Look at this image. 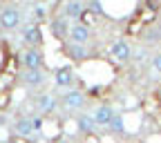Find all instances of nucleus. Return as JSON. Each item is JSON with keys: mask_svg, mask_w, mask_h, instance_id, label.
Instances as JSON below:
<instances>
[{"mask_svg": "<svg viewBox=\"0 0 161 143\" xmlns=\"http://www.w3.org/2000/svg\"><path fill=\"white\" fill-rule=\"evenodd\" d=\"M18 25H20V11L18 9L7 7V9L0 11V27L3 29H16Z\"/></svg>", "mask_w": 161, "mask_h": 143, "instance_id": "f257e3e1", "label": "nucleus"}, {"mask_svg": "<svg viewBox=\"0 0 161 143\" xmlns=\"http://www.w3.org/2000/svg\"><path fill=\"white\" fill-rule=\"evenodd\" d=\"M14 132H16L18 136H23V139H29V136L36 132V128H34V118H29V116H20V118H16Z\"/></svg>", "mask_w": 161, "mask_h": 143, "instance_id": "f03ea898", "label": "nucleus"}, {"mask_svg": "<svg viewBox=\"0 0 161 143\" xmlns=\"http://www.w3.org/2000/svg\"><path fill=\"white\" fill-rule=\"evenodd\" d=\"M114 110L110 107V105H98L96 110H94V114H92V118L96 121V125H105V128H110V123L114 121Z\"/></svg>", "mask_w": 161, "mask_h": 143, "instance_id": "7ed1b4c3", "label": "nucleus"}, {"mask_svg": "<svg viewBox=\"0 0 161 143\" xmlns=\"http://www.w3.org/2000/svg\"><path fill=\"white\" fill-rule=\"evenodd\" d=\"M110 54H112L116 60L125 63V60L132 56V47L125 43V40H114V43H112V47H110Z\"/></svg>", "mask_w": 161, "mask_h": 143, "instance_id": "20e7f679", "label": "nucleus"}, {"mask_svg": "<svg viewBox=\"0 0 161 143\" xmlns=\"http://www.w3.org/2000/svg\"><path fill=\"white\" fill-rule=\"evenodd\" d=\"M23 65L27 69H40V65H43V54H40L36 47H29L23 54Z\"/></svg>", "mask_w": 161, "mask_h": 143, "instance_id": "39448f33", "label": "nucleus"}, {"mask_svg": "<svg viewBox=\"0 0 161 143\" xmlns=\"http://www.w3.org/2000/svg\"><path fill=\"white\" fill-rule=\"evenodd\" d=\"M83 103H85V96L80 94L78 90H69V92H65V96H63V105H65L67 110H80V107H83Z\"/></svg>", "mask_w": 161, "mask_h": 143, "instance_id": "423d86ee", "label": "nucleus"}, {"mask_svg": "<svg viewBox=\"0 0 161 143\" xmlns=\"http://www.w3.org/2000/svg\"><path fill=\"white\" fill-rule=\"evenodd\" d=\"M87 38H90V27H85V25H74L72 29H69V40L74 45H85L87 43Z\"/></svg>", "mask_w": 161, "mask_h": 143, "instance_id": "0eeeda50", "label": "nucleus"}, {"mask_svg": "<svg viewBox=\"0 0 161 143\" xmlns=\"http://www.w3.org/2000/svg\"><path fill=\"white\" fill-rule=\"evenodd\" d=\"M36 105H38V110H40V112L52 114V112L58 107V101H56L52 94H40V96L36 98Z\"/></svg>", "mask_w": 161, "mask_h": 143, "instance_id": "6e6552de", "label": "nucleus"}, {"mask_svg": "<svg viewBox=\"0 0 161 143\" xmlns=\"http://www.w3.org/2000/svg\"><path fill=\"white\" fill-rule=\"evenodd\" d=\"M56 85L58 87H69L72 83H74V69L72 67H60V69H56Z\"/></svg>", "mask_w": 161, "mask_h": 143, "instance_id": "1a4fd4ad", "label": "nucleus"}, {"mask_svg": "<svg viewBox=\"0 0 161 143\" xmlns=\"http://www.w3.org/2000/svg\"><path fill=\"white\" fill-rule=\"evenodd\" d=\"M25 43L27 45H31V47H36V45H40V40H43V34H40V27L38 25H29L27 29H25Z\"/></svg>", "mask_w": 161, "mask_h": 143, "instance_id": "9d476101", "label": "nucleus"}, {"mask_svg": "<svg viewBox=\"0 0 161 143\" xmlns=\"http://www.w3.org/2000/svg\"><path fill=\"white\" fill-rule=\"evenodd\" d=\"M63 11H65V16H69V18H80L85 14V5L83 3H67L65 7H63Z\"/></svg>", "mask_w": 161, "mask_h": 143, "instance_id": "9b49d317", "label": "nucleus"}, {"mask_svg": "<svg viewBox=\"0 0 161 143\" xmlns=\"http://www.w3.org/2000/svg\"><path fill=\"white\" fill-rule=\"evenodd\" d=\"M23 78H25V83H27V85H34V87H36V85L43 83V78H45V76H43V72H40V69H27Z\"/></svg>", "mask_w": 161, "mask_h": 143, "instance_id": "f8f14e48", "label": "nucleus"}, {"mask_svg": "<svg viewBox=\"0 0 161 143\" xmlns=\"http://www.w3.org/2000/svg\"><path fill=\"white\" fill-rule=\"evenodd\" d=\"M67 54H69L74 60H83V58H87L85 45H74V43H69V45H67Z\"/></svg>", "mask_w": 161, "mask_h": 143, "instance_id": "ddd939ff", "label": "nucleus"}, {"mask_svg": "<svg viewBox=\"0 0 161 143\" xmlns=\"http://www.w3.org/2000/svg\"><path fill=\"white\" fill-rule=\"evenodd\" d=\"M76 123H78V128L80 130H83V132H87V136L94 132V125H96V121L92 118V116H80L78 121H76Z\"/></svg>", "mask_w": 161, "mask_h": 143, "instance_id": "4468645a", "label": "nucleus"}, {"mask_svg": "<svg viewBox=\"0 0 161 143\" xmlns=\"http://www.w3.org/2000/svg\"><path fill=\"white\" fill-rule=\"evenodd\" d=\"M52 31H54L58 38H63V36H65V31H67V27H65V20H60V18L52 20Z\"/></svg>", "mask_w": 161, "mask_h": 143, "instance_id": "2eb2a0df", "label": "nucleus"}, {"mask_svg": "<svg viewBox=\"0 0 161 143\" xmlns=\"http://www.w3.org/2000/svg\"><path fill=\"white\" fill-rule=\"evenodd\" d=\"M45 134L47 136H52V139H56L58 134H60V130H58V123H56V121H45Z\"/></svg>", "mask_w": 161, "mask_h": 143, "instance_id": "dca6fc26", "label": "nucleus"}, {"mask_svg": "<svg viewBox=\"0 0 161 143\" xmlns=\"http://www.w3.org/2000/svg\"><path fill=\"white\" fill-rule=\"evenodd\" d=\"M110 128H112L116 134H123V132H125V121H123V116H114V121L110 123Z\"/></svg>", "mask_w": 161, "mask_h": 143, "instance_id": "f3484780", "label": "nucleus"}, {"mask_svg": "<svg viewBox=\"0 0 161 143\" xmlns=\"http://www.w3.org/2000/svg\"><path fill=\"white\" fill-rule=\"evenodd\" d=\"M92 23H94V14H92L90 9H85V14L80 16V25H85V27H90Z\"/></svg>", "mask_w": 161, "mask_h": 143, "instance_id": "a211bd4d", "label": "nucleus"}, {"mask_svg": "<svg viewBox=\"0 0 161 143\" xmlns=\"http://www.w3.org/2000/svg\"><path fill=\"white\" fill-rule=\"evenodd\" d=\"M7 105H9V92L3 90V92H0V112L7 110Z\"/></svg>", "mask_w": 161, "mask_h": 143, "instance_id": "6ab92c4d", "label": "nucleus"}, {"mask_svg": "<svg viewBox=\"0 0 161 143\" xmlns=\"http://www.w3.org/2000/svg\"><path fill=\"white\" fill-rule=\"evenodd\" d=\"M87 9H90L92 14H103V5H101L98 0H92V3L87 5Z\"/></svg>", "mask_w": 161, "mask_h": 143, "instance_id": "aec40b11", "label": "nucleus"}, {"mask_svg": "<svg viewBox=\"0 0 161 143\" xmlns=\"http://www.w3.org/2000/svg\"><path fill=\"white\" fill-rule=\"evenodd\" d=\"M152 67H154V69L161 74V54H157V56L152 58Z\"/></svg>", "mask_w": 161, "mask_h": 143, "instance_id": "412c9836", "label": "nucleus"}, {"mask_svg": "<svg viewBox=\"0 0 161 143\" xmlns=\"http://www.w3.org/2000/svg\"><path fill=\"white\" fill-rule=\"evenodd\" d=\"M0 29H3V27H0Z\"/></svg>", "mask_w": 161, "mask_h": 143, "instance_id": "4be33fe9", "label": "nucleus"}]
</instances>
